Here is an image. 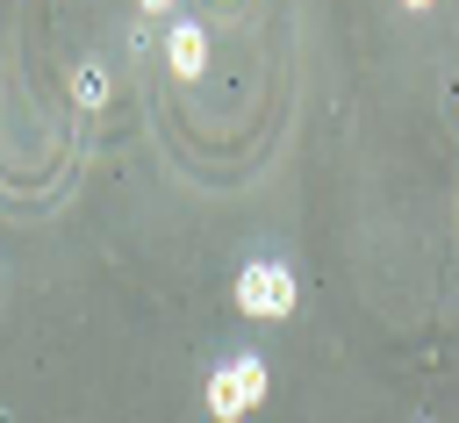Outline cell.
Instances as JSON below:
<instances>
[{
	"instance_id": "cell-1",
	"label": "cell",
	"mask_w": 459,
	"mask_h": 423,
	"mask_svg": "<svg viewBox=\"0 0 459 423\" xmlns=\"http://www.w3.org/2000/svg\"><path fill=\"white\" fill-rule=\"evenodd\" d=\"M265 387H273V373H265V358L251 351V344H237L215 373H208V387H201V409L215 416V423H237V416H251L258 401H265Z\"/></svg>"
},
{
	"instance_id": "cell-2",
	"label": "cell",
	"mask_w": 459,
	"mask_h": 423,
	"mask_svg": "<svg viewBox=\"0 0 459 423\" xmlns=\"http://www.w3.org/2000/svg\"><path fill=\"white\" fill-rule=\"evenodd\" d=\"M230 301L244 315H258V323H287L294 315V272H287V258H244L237 280H230Z\"/></svg>"
},
{
	"instance_id": "cell-3",
	"label": "cell",
	"mask_w": 459,
	"mask_h": 423,
	"mask_svg": "<svg viewBox=\"0 0 459 423\" xmlns=\"http://www.w3.org/2000/svg\"><path fill=\"white\" fill-rule=\"evenodd\" d=\"M165 65H172L179 79H201V72H208V29L186 22V14H165Z\"/></svg>"
},
{
	"instance_id": "cell-4",
	"label": "cell",
	"mask_w": 459,
	"mask_h": 423,
	"mask_svg": "<svg viewBox=\"0 0 459 423\" xmlns=\"http://www.w3.org/2000/svg\"><path fill=\"white\" fill-rule=\"evenodd\" d=\"M108 86H115L108 65H100V57H79V72H72V108H86V115L108 108Z\"/></svg>"
},
{
	"instance_id": "cell-5",
	"label": "cell",
	"mask_w": 459,
	"mask_h": 423,
	"mask_svg": "<svg viewBox=\"0 0 459 423\" xmlns=\"http://www.w3.org/2000/svg\"><path fill=\"white\" fill-rule=\"evenodd\" d=\"M136 7H143V14H158V22H165V14H172V7H179V0H136Z\"/></svg>"
},
{
	"instance_id": "cell-6",
	"label": "cell",
	"mask_w": 459,
	"mask_h": 423,
	"mask_svg": "<svg viewBox=\"0 0 459 423\" xmlns=\"http://www.w3.org/2000/svg\"><path fill=\"white\" fill-rule=\"evenodd\" d=\"M402 7H409V14H423V7H430V0H402Z\"/></svg>"
},
{
	"instance_id": "cell-7",
	"label": "cell",
	"mask_w": 459,
	"mask_h": 423,
	"mask_svg": "<svg viewBox=\"0 0 459 423\" xmlns=\"http://www.w3.org/2000/svg\"><path fill=\"white\" fill-rule=\"evenodd\" d=\"M215 7H230V0H215Z\"/></svg>"
}]
</instances>
